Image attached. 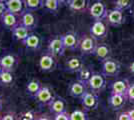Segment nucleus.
<instances>
[{
	"mask_svg": "<svg viewBox=\"0 0 134 120\" xmlns=\"http://www.w3.org/2000/svg\"><path fill=\"white\" fill-rule=\"evenodd\" d=\"M12 32V36L15 40H18V41H23L25 38H27L28 35H29V29L27 27H25L22 24H18L16 27L11 30Z\"/></svg>",
	"mask_w": 134,
	"mask_h": 120,
	"instance_id": "obj_23",
	"label": "nucleus"
},
{
	"mask_svg": "<svg viewBox=\"0 0 134 120\" xmlns=\"http://www.w3.org/2000/svg\"><path fill=\"white\" fill-rule=\"evenodd\" d=\"M19 23L27 27L29 30H33L37 26V19L34 16L32 11L24 9V11L19 16Z\"/></svg>",
	"mask_w": 134,
	"mask_h": 120,
	"instance_id": "obj_11",
	"label": "nucleus"
},
{
	"mask_svg": "<svg viewBox=\"0 0 134 120\" xmlns=\"http://www.w3.org/2000/svg\"><path fill=\"white\" fill-rule=\"evenodd\" d=\"M34 116H35V115H34L32 112H27V113L24 114V119H34V118H35Z\"/></svg>",
	"mask_w": 134,
	"mask_h": 120,
	"instance_id": "obj_36",
	"label": "nucleus"
},
{
	"mask_svg": "<svg viewBox=\"0 0 134 120\" xmlns=\"http://www.w3.org/2000/svg\"><path fill=\"white\" fill-rule=\"evenodd\" d=\"M17 60L14 55H12L10 53L4 54L2 56H0V64L2 66L3 70H7V71H13L16 66Z\"/></svg>",
	"mask_w": 134,
	"mask_h": 120,
	"instance_id": "obj_19",
	"label": "nucleus"
},
{
	"mask_svg": "<svg viewBox=\"0 0 134 120\" xmlns=\"http://www.w3.org/2000/svg\"><path fill=\"white\" fill-rule=\"evenodd\" d=\"M83 66L84 64L81 58L73 56V57L68 58L65 61L64 69H65V71L69 72V73H77Z\"/></svg>",
	"mask_w": 134,
	"mask_h": 120,
	"instance_id": "obj_14",
	"label": "nucleus"
},
{
	"mask_svg": "<svg viewBox=\"0 0 134 120\" xmlns=\"http://www.w3.org/2000/svg\"><path fill=\"white\" fill-rule=\"evenodd\" d=\"M62 39H63V43L64 46L66 48V50H71L74 51L77 49L78 47V38H77V35L73 32H67L65 34L62 35Z\"/></svg>",
	"mask_w": 134,
	"mask_h": 120,
	"instance_id": "obj_17",
	"label": "nucleus"
},
{
	"mask_svg": "<svg viewBox=\"0 0 134 120\" xmlns=\"http://www.w3.org/2000/svg\"><path fill=\"white\" fill-rule=\"evenodd\" d=\"M68 7L73 12H84L87 9L88 0H69Z\"/></svg>",
	"mask_w": 134,
	"mask_h": 120,
	"instance_id": "obj_24",
	"label": "nucleus"
},
{
	"mask_svg": "<svg viewBox=\"0 0 134 120\" xmlns=\"http://www.w3.org/2000/svg\"><path fill=\"white\" fill-rule=\"evenodd\" d=\"M129 71H130L131 74H134V61L130 63V65H129Z\"/></svg>",
	"mask_w": 134,
	"mask_h": 120,
	"instance_id": "obj_38",
	"label": "nucleus"
},
{
	"mask_svg": "<svg viewBox=\"0 0 134 120\" xmlns=\"http://www.w3.org/2000/svg\"><path fill=\"white\" fill-rule=\"evenodd\" d=\"M117 119L118 120H130V116L128 114V111L127 112H121L117 115Z\"/></svg>",
	"mask_w": 134,
	"mask_h": 120,
	"instance_id": "obj_34",
	"label": "nucleus"
},
{
	"mask_svg": "<svg viewBox=\"0 0 134 120\" xmlns=\"http://www.w3.org/2000/svg\"><path fill=\"white\" fill-rule=\"evenodd\" d=\"M114 7L120 10H127L132 6V0H114Z\"/></svg>",
	"mask_w": 134,
	"mask_h": 120,
	"instance_id": "obj_31",
	"label": "nucleus"
},
{
	"mask_svg": "<svg viewBox=\"0 0 134 120\" xmlns=\"http://www.w3.org/2000/svg\"><path fill=\"white\" fill-rule=\"evenodd\" d=\"M87 87H88L87 84H85L84 82L77 79V81H74L69 85V88H68L69 95L74 98H79L80 99L81 96L87 91Z\"/></svg>",
	"mask_w": 134,
	"mask_h": 120,
	"instance_id": "obj_12",
	"label": "nucleus"
},
{
	"mask_svg": "<svg viewBox=\"0 0 134 120\" xmlns=\"http://www.w3.org/2000/svg\"><path fill=\"white\" fill-rule=\"evenodd\" d=\"M6 3V8L7 10L14 13L17 16H20V14L24 11V1L23 0H7Z\"/></svg>",
	"mask_w": 134,
	"mask_h": 120,
	"instance_id": "obj_20",
	"label": "nucleus"
},
{
	"mask_svg": "<svg viewBox=\"0 0 134 120\" xmlns=\"http://www.w3.org/2000/svg\"><path fill=\"white\" fill-rule=\"evenodd\" d=\"M106 21L111 26H120L125 21V17L123 15V11L117 8H113L108 11L106 17Z\"/></svg>",
	"mask_w": 134,
	"mask_h": 120,
	"instance_id": "obj_10",
	"label": "nucleus"
},
{
	"mask_svg": "<svg viewBox=\"0 0 134 120\" xmlns=\"http://www.w3.org/2000/svg\"><path fill=\"white\" fill-rule=\"evenodd\" d=\"M1 119L2 120H13L14 119V115L13 114H5L3 117H1Z\"/></svg>",
	"mask_w": 134,
	"mask_h": 120,
	"instance_id": "obj_37",
	"label": "nucleus"
},
{
	"mask_svg": "<svg viewBox=\"0 0 134 120\" xmlns=\"http://www.w3.org/2000/svg\"><path fill=\"white\" fill-rule=\"evenodd\" d=\"M126 100H127V97L125 95L111 93L110 97L108 99V104L113 110H120L124 107Z\"/></svg>",
	"mask_w": 134,
	"mask_h": 120,
	"instance_id": "obj_16",
	"label": "nucleus"
},
{
	"mask_svg": "<svg viewBox=\"0 0 134 120\" xmlns=\"http://www.w3.org/2000/svg\"><path fill=\"white\" fill-rule=\"evenodd\" d=\"M102 73L108 77H116L120 73V64L116 60L111 58L103 61L102 65Z\"/></svg>",
	"mask_w": 134,
	"mask_h": 120,
	"instance_id": "obj_8",
	"label": "nucleus"
},
{
	"mask_svg": "<svg viewBox=\"0 0 134 120\" xmlns=\"http://www.w3.org/2000/svg\"><path fill=\"white\" fill-rule=\"evenodd\" d=\"M93 55L99 61L103 62V61H105V60L110 58V56H111V49L107 44H97Z\"/></svg>",
	"mask_w": 134,
	"mask_h": 120,
	"instance_id": "obj_18",
	"label": "nucleus"
},
{
	"mask_svg": "<svg viewBox=\"0 0 134 120\" xmlns=\"http://www.w3.org/2000/svg\"><path fill=\"white\" fill-rule=\"evenodd\" d=\"M0 21H1V24L6 29H9V30H12L14 27H16L17 25L19 24V20L17 19V15H15L14 13H12V12H10L7 9L1 15Z\"/></svg>",
	"mask_w": 134,
	"mask_h": 120,
	"instance_id": "obj_13",
	"label": "nucleus"
},
{
	"mask_svg": "<svg viewBox=\"0 0 134 120\" xmlns=\"http://www.w3.org/2000/svg\"><path fill=\"white\" fill-rule=\"evenodd\" d=\"M133 16H134V12H133Z\"/></svg>",
	"mask_w": 134,
	"mask_h": 120,
	"instance_id": "obj_44",
	"label": "nucleus"
},
{
	"mask_svg": "<svg viewBox=\"0 0 134 120\" xmlns=\"http://www.w3.org/2000/svg\"><path fill=\"white\" fill-rule=\"evenodd\" d=\"M2 70H3V68H2V66H1V64H0V72H1Z\"/></svg>",
	"mask_w": 134,
	"mask_h": 120,
	"instance_id": "obj_42",
	"label": "nucleus"
},
{
	"mask_svg": "<svg viewBox=\"0 0 134 120\" xmlns=\"http://www.w3.org/2000/svg\"><path fill=\"white\" fill-rule=\"evenodd\" d=\"M0 1H1V2H6L7 0H0Z\"/></svg>",
	"mask_w": 134,
	"mask_h": 120,
	"instance_id": "obj_43",
	"label": "nucleus"
},
{
	"mask_svg": "<svg viewBox=\"0 0 134 120\" xmlns=\"http://www.w3.org/2000/svg\"><path fill=\"white\" fill-rule=\"evenodd\" d=\"M13 82V74L11 71L2 70L0 72V84L3 85H9Z\"/></svg>",
	"mask_w": 134,
	"mask_h": 120,
	"instance_id": "obj_28",
	"label": "nucleus"
},
{
	"mask_svg": "<svg viewBox=\"0 0 134 120\" xmlns=\"http://www.w3.org/2000/svg\"><path fill=\"white\" fill-rule=\"evenodd\" d=\"M97 46V40L91 35H83L78 40V47L80 53L82 55H91L94 53V50Z\"/></svg>",
	"mask_w": 134,
	"mask_h": 120,
	"instance_id": "obj_2",
	"label": "nucleus"
},
{
	"mask_svg": "<svg viewBox=\"0 0 134 120\" xmlns=\"http://www.w3.org/2000/svg\"><path fill=\"white\" fill-rule=\"evenodd\" d=\"M43 1L44 0H24V7L25 10L29 11H37L40 8L43 7Z\"/></svg>",
	"mask_w": 134,
	"mask_h": 120,
	"instance_id": "obj_25",
	"label": "nucleus"
},
{
	"mask_svg": "<svg viewBox=\"0 0 134 120\" xmlns=\"http://www.w3.org/2000/svg\"><path fill=\"white\" fill-rule=\"evenodd\" d=\"M48 107H49V111H50L51 114L55 115L66 109V102H65V100L63 98H54L48 104Z\"/></svg>",
	"mask_w": 134,
	"mask_h": 120,
	"instance_id": "obj_22",
	"label": "nucleus"
},
{
	"mask_svg": "<svg viewBox=\"0 0 134 120\" xmlns=\"http://www.w3.org/2000/svg\"><path fill=\"white\" fill-rule=\"evenodd\" d=\"M65 46L63 43L62 35H55L50 40L48 41V46H47V51L50 52L52 55L55 57H61L65 53Z\"/></svg>",
	"mask_w": 134,
	"mask_h": 120,
	"instance_id": "obj_3",
	"label": "nucleus"
},
{
	"mask_svg": "<svg viewBox=\"0 0 134 120\" xmlns=\"http://www.w3.org/2000/svg\"><path fill=\"white\" fill-rule=\"evenodd\" d=\"M32 98L35 99V101H37L40 105H47L48 106V104L55 97L52 95V92L49 89V87L42 86L39 89V91L37 92Z\"/></svg>",
	"mask_w": 134,
	"mask_h": 120,
	"instance_id": "obj_9",
	"label": "nucleus"
},
{
	"mask_svg": "<svg viewBox=\"0 0 134 120\" xmlns=\"http://www.w3.org/2000/svg\"><path fill=\"white\" fill-rule=\"evenodd\" d=\"M80 102L83 109L89 111V110H95L98 108L99 105V100L97 94L92 91H87L84 93L80 98Z\"/></svg>",
	"mask_w": 134,
	"mask_h": 120,
	"instance_id": "obj_4",
	"label": "nucleus"
},
{
	"mask_svg": "<svg viewBox=\"0 0 134 120\" xmlns=\"http://www.w3.org/2000/svg\"><path fill=\"white\" fill-rule=\"evenodd\" d=\"M55 56L52 55L50 52H46L41 55L39 58L38 66L42 72H51L56 68V60Z\"/></svg>",
	"mask_w": 134,
	"mask_h": 120,
	"instance_id": "obj_7",
	"label": "nucleus"
},
{
	"mask_svg": "<svg viewBox=\"0 0 134 120\" xmlns=\"http://www.w3.org/2000/svg\"><path fill=\"white\" fill-rule=\"evenodd\" d=\"M88 119V114L87 110H81V109H76L72 113H70V120H87Z\"/></svg>",
	"mask_w": 134,
	"mask_h": 120,
	"instance_id": "obj_30",
	"label": "nucleus"
},
{
	"mask_svg": "<svg viewBox=\"0 0 134 120\" xmlns=\"http://www.w3.org/2000/svg\"><path fill=\"white\" fill-rule=\"evenodd\" d=\"M87 86L90 91L99 94L106 88V79L103 73H92L91 77L87 81Z\"/></svg>",
	"mask_w": 134,
	"mask_h": 120,
	"instance_id": "obj_1",
	"label": "nucleus"
},
{
	"mask_svg": "<svg viewBox=\"0 0 134 120\" xmlns=\"http://www.w3.org/2000/svg\"><path fill=\"white\" fill-rule=\"evenodd\" d=\"M130 85V82L128 79H118L114 82H112L111 84V93H115V94H121V95H125L128 90V87Z\"/></svg>",
	"mask_w": 134,
	"mask_h": 120,
	"instance_id": "obj_15",
	"label": "nucleus"
},
{
	"mask_svg": "<svg viewBox=\"0 0 134 120\" xmlns=\"http://www.w3.org/2000/svg\"><path fill=\"white\" fill-rule=\"evenodd\" d=\"M68 1H69V0H58V2L60 3V5H62V4H67Z\"/></svg>",
	"mask_w": 134,
	"mask_h": 120,
	"instance_id": "obj_40",
	"label": "nucleus"
},
{
	"mask_svg": "<svg viewBox=\"0 0 134 120\" xmlns=\"http://www.w3.org/2000/svg\"><path fill=\"white\" fill-rule=\"evenodd\" d=\"M21 43L29 50H38L41 45L39 36L36 34H29L27 38L21 41Z\"/></svg>",
	"mask_w": 134,
	"mask_h": 120,
	"instance_id": "obj_21",
	"label": "nucleus"
},
{
	"mask_svg": "<svg viewBox=\"0 0 134 120\" xmlns=\"http://www.w3.org/2000/svg\"><path fill=\"white\" fill-rule=\"evenodd\" d=\"M41 87H42V85H41L40 81H38V80H31V81L28 82L27 85H26V93L30 97H33L34 95L39 91V89Z\"/></svg>",
	"mask_w": 134,
	"mask_h": 120,
	"instance_id": "obj_26",
	"label": "nucleus"
},
{
	"mask_svg": "<svg viewBox=\"0 0 134 120\" xmlns=\"http://www.w3.org/2000/svg\"><path fill=\"white\" fill-rule=\"evenodd\" d=\"M126 97H127L128 101L134 103V82L130 83V85L128 87V90H127V93H126Z\"/></svg>",
	"mask_w": 134,
	"mask_h": 120,
	"instance_id": "obj_33",
	"label": "nucleus"
},
{
	"mask_svg": "<svg viewBox=\"0 0 134 120\" xmlns=\"http://www.w3.org/2000/svg\"><path fill=\"white\" fill-rule=\"evenodd\" d=\"M6 9H7V8H6V3L5 2H1V1H0V17H1V15L5 12Z\"/></svg>",
	"mask_w": 134,
	"mask_h": 120,
	"instance_id": "obj_35",
	"label": "nucleus"
},
{
	"mask_svg": "<svg viewBox=\"0 0 134 120\" xmlns=\"http://www.w3.org/2000/svg\"><path fill=\"white\" fill-rule=\"evenodd\" d=\"M89 14L90 16L94 20H104L106 19L108 10L106 6L101 1H95L89 7Z\"/></svg>",
	"mask_w": 134,
	"mask_h": 120,
	"instance_id": "obj_6",
	"label": "nucleus"
},
{
	"mask_svg": "<svg viewBox=\"0 0 134 120\" xmlns=\"http://www.w3.org/2000/svg\"><path fill=\"white\" fill-rule=\"evenodd\" d=\"M90 35L96 40L105 39L108 35V27L103 20H95L90 27Z\"/></svg>",
	"mask_w": 134,
	"mask_h": 120,
	"instance_id": "obj_5",
	"label": "nucleus"
},
{
	"mask_svg": "<svg viewBox=\"0 0 134 120\" xmlns=\"http://www.w3.org/2000/svg\"><path fill=\"white\" fill-rule=\"evenodd\" d=\"M53 119L55 120H70V113L67 112V110H63L61 112L53 115Z\"/></svg>",
	"mask_w": 134,
	"mask_h": 120,
	"instance_id": "obj_32",
	"label": "nucleus"
},
{
	"mask_svg": "<svg viewBox=\"0 0 134 120\" xmlns=\"http://www.w3.org/2000/svg\"><path fill=\"white\" fill-rule=\"evenodd\" d=\"M128 114H129V116H130V120H134V109L129 110Z\"/></svg>",
	"mask_w": 134,
	"mask_h": 120,
	"instance_id": "obj_39",
	"label": "nucleus"
},
{
	"mask_svg": "<svg viewBox=\"0 0 134 120\" xmlns=\"http://www.w3.org/2000/svg\"><path fill=\"white\" fill-rule=\"evenodd\" d=\"M59 6H60V3L58 2V0H44L43 1V7L51 13H55L58 11Z\"/></svg>",
	"mask_w": 134,
	"mask_h": 120,
	"instance_id": "obj_27",
	"label": "nucleus"
},
{
	"mask_svg": "<svg viewBox=\"0 0 134 120\" xmlns=\"http://www.w3.org/2000/svg\"><path fill=\"white\" fill-rule=\"evenodd\" d=\"M77 73H78V78H77V79L84 82L85 84H87V81L89 80V78L91 77V75H92L93 72H92L88 67L83 66Z\"/></svg>",
	"mask_w": 134,
	"mask_h": 120,
	"instance_id": "obj_29",
	"label": "nucleus"
},
{
	"mask_svg": "<svg viewBox=\"0 0 134 120\" xmlns=\"http://www.w3.org/2000/svg\"><path fill=\"white\" fill-rule=\"evenodd\" d=\"M2 107H3V101H2V98L0 97V111H1Z\"/></svg>",
	"mask_w": 134,
	"mask_h": 120,
	"instance_id": "obj_41",
	"label": "nucleus"
}]
</instances>
